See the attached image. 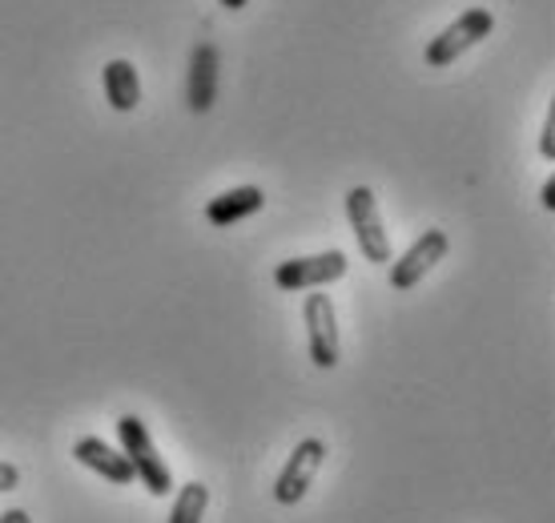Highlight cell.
<instances>
[{
  "label": "cell",
  "mask_w": 555,
  "mask_h": 523,
  "mask_svg": "<svg viewBox=\"0 0 555 523\" xmlns=\"http://www.w3.org/2000/svg\"><path fill=\"white\" fill-rule=\"evenodd\" d=\"M225 9H230V13H237V9H246V4H250V0H222Z\"/></svg>",
  "instance_id": "e0dca14e"
},
{
  "label": "cell",
  "mask_w": 555,
  "mask_h": 523,
  "mask_svg": "<svg viewBox=\"0 0 555 523\" xmlns=\"http://www.w3.org/2000/svg\"><path fill=\"white\" fill-rule=\"evenodd\" d=\"M322 463H326V443L314 439V435L298 443V447H294V455L286 459L282 475H278V483H274L278 503H286V508L302 503L306 492H310V483H314V475L322 471Z\"/></svg>",
  "instance_id": "5b68a950"
},
{
  "label": "cell",
  "mask_w": 555,
  "mask_h": 523,
  "mask_svg": "<svg viewBox=\"0 0 555 523\" xmlns=\"http://www.w3.org/2000/svg\"><path fill=\"white\" fill-rule=\"evenodd\" d=\"M21 487V468L0 459V492H16Z\"/></svg>",
  "instance_id": "5bb4252c"
},
{
  "label": "cell",
  "mask_w": 555,
  "mask_h": 523,
  "mask_svg": "<svg viewBox=\"0 0 555 523\" xmlns=\"http://www.w3.org/2000/svg\"><path fill=\"white\" fill-rule=\"evenodd\" d=\"M302 318H306V339H310L314 367H322V371L338 367V315H334L331 294H306Z\"/></svg>",
  "instance_id": "8992f818"
},
{
  "label": "cell",
  "mask_w": 555,
  "mask_h": 523,
  "mask_svg": "<svg viewBox=\"0 0 555 523\" xmlns=\"http://www.w3.org/2000/svg\"><path fill=\"white\" fill-rule=\"evenodd\" d=\"M101 81H105V97H109V105L117 113H133L141 105V81H138V69L129 65L126 56H117L105 65L101 73Z\"/></svg>",
  "instance_id": "8fae6325"
},
{
  "label": "cell",
  "mask_w": 555,
  "mask_h": 523,
  "mask_svg": "<svg viewBox=\"0 0 555 523\" xmlns=\"http://www.w3.org/2000/svg\"><path fill=\"white\" fill-rule=\"evenodd\" d=\"M491 28H495V16L491 9H467V13L459 16L455 25H447L435 41L427 44V69H447V65H455L463 53H472L475 44H483L491 37Z\"/></svg>",
  "instance_id": "7a4b0ae2"
},
{
  "label": "cell",
  "mask_w": 555,
  "mask_h": 523,
  "mask_svg": "<svg viewBox=\"0 0 555 523\" xmlns=\"http://www.w3.org/2000/svg\"><path fill=\"white\" fill-rule=\"evenodd\" d=\"M540 153L547 162H555V105L547 110V122H543V133H540Z\"/></svg>",
  "instance_id": "4fadbf2b"
},
{
  "label": "cell",
  "mask_w": 555,
  "mask_h": 523,
  "mask_svg": "<svg viewBox=\"0 0 555 523\" xmlns=\"http://www.w3.org/2000/svg\"><path fill=\"white\" fill-rule=\"evenodd\" d=\"M347 254L343 250H326V254H306V258H291L274 266V286L286 290V294H298V290H319L331 286L347 275Z\"/></svg>",
  "instance_id": "277c9868"
},
{
  "label": "cell",
  "mask_w": 555,
  "mask_h": 523,
  "mask_svg": "<svg viewBox=\"0 0 555 523\" xmlns=\"http://www.w3.org/2000/svg\"><path fill=\"white\" fill-rule=\"evenodd\" d=\"M218 73H222V53L214 41H202L190 56V85H185V105L194 113H209L218 101Z\"/></svg>",
  "instance_id": "ba28073f"
},
{
  "label": "cell",
  "mask_w": 555,
  "mask_h": 523,
  "mask_svg": "<svg viewBox=\"0 0 555 523\" xmlns=\"http://www.w3.org/2000/svg\"><path fill=\"white\" fill-rule=\"evenodd\" d=\"M206 508H209V487L206 483H185L173 499V508H169V523H202L206 520Z\"/></svg>",
  "instance_id": "7c38bea8"
},
{
  "label": "cell",
  "mask_w": 555,
  "mask_h": 523,
  "mask_svg": "<svg viewBox=\"0 0 555 523\" xmlns=\"http://www.w3.org/2000/svg\"><path fill=\"white\" fill-rule=\"evenodd\" d=\"M447 250H451V238H447L443 230H423V238L406 250L403 258L390 262V290L403 294V290L418 286V282L447 258Z\"/></svg>",
  "instance_id": "52a82bcc"
},
{
  "label": "cell",
  "mask_w": 555,
  "mask_h": 523,
  "mask_svg": "<svg viewBox=\"0 0 555 523\" xmlns=\"http://www.w3.org/2000/svg\"><path fill=\"white\" fill-rule=\"evenodd\" d=\"M266 206V193L258 186H237V190H225L218 197H209L206 221L209 226H234L242 218H254L258 209Z\"/></svg>",
  "instance_id": "30bf717a"
},
{
  "label": "cell",
  "mask_w": 555,
  "mask_h": 523,
  "mask_svg": "<svg viewBox=\"0 0 555 523\" xmlns=\"http://www.w3.org/2000/svg\"><path fill=\"white\" fill-rule=\"evenodd\" d=\"M73 459H77L81 468L98 471L101 480L121 483V487L138 480V475H133V463L126 459V451H113L109 443L98 439V435H85V439L73 443Z\"/></svg>",
  "instance_id": "9c48e42d"
},
{
  "label": "cell",
  "mask_w": 555,
  "mask_h": 523,
  "mask_svg": "<svg viewBox=\"0 0 555 523\" xmlns=\"http://www.w3.org/2000/svg\"><path fill=\"white\" fill-rule=\"evenodd\" d=\"M540 202H543V209H555V178H547V181H543Z\"/></svg>",
  "instance_id": "9a60e30c"
},
{
  "label": "cell",
  "mask_w": 555,
  "mask_h": 523,
  "mask_svg": "<svg viewBox=\"0 0 555 523\" xmlns=\"http://www.w3.org/2000/svg\"><path fill=\"white\" fill-rule=\"evenodd\" d=\"M347 218L350 230L359 238V250L366 262H390V230L383 226V214H378V197L371 186H350L347 190Z\"/></svg>",
  "instance_id": "3957f363"
},
{
  "label": "cell",
  "mask_w": 555,
  "mask_h": 523,
  "mask_svg": "<svg viewBox=\"0 0 555 523\" xmlns=\"http://www.w3.org/2000/svg\"><path fill=\"white\" fill-rule=\"evenodd\" d=\"M117 435H121V451H126V459L133 463V475L145 483V492L157 499H166L169 492H173V475H169V463L157 455V447H153L150 428L141 423L138 414H121V419H117Z\"/></svg>",
  "instance_id": "6da1fadb"
},
{
  "label": "cell",
  "mask_w": 555,
  "mask_h": 523,
  "mask_svg": "<svg viewBox=\"0 0 555 523\" xmlns=\"http://www.w3.org/2000/svg\"><path fill=\"white\" fill-rule=\"evenodd\" d=\"M0 523H33V520H28L25 508H13V511H4V515H0Z\"/></svg>",
  "instance_id": "2e32d148"
}]
</instances>
